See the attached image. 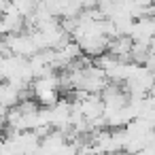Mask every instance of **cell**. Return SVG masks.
Here are the masks:
<instances>
[{
  "label": "cell",
  "instance_id": "obj_1",
  "mask_svg": "<svg viewBox=\"0 0 155 155\" xmlns=\"http://www.w3.org/2000/svg\"><path fill=\"white\" fill-rule=\"evenodd\" d=\"M5 127H7V117H5V115H0V134H2Z\"/></svg>",
  "mask_w": 155,
  "mask_h": 155
}]
</instances>
